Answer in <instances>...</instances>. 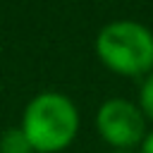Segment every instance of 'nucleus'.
<instances>
[{
    "label": "nucleus",
    "mask_w": 153,
    "mask_h": 153,
    "mask_svg": "<svg viewBox=\"0 0 153 153\" xmlns=\"http://www.w3.org/2000/svg\"><path fill=\"white\" fill-rule=\"evenodd\" d=\"M136 105H139L141 115L146 117V122H153V72H148V74L141 79Z\"/></svg>",
    "instance_id": "5"
},
{
    "label": "nucleus",
    "mask_w": 153,
    "mask_h": 153,
    "mask_svg": "<svg viewBox=\"0 0 153 153\" xmlns=\"http://www.w3.org/2000/svg\"><path fill=\"white\" fill-rule=\"evenodd\" d=\"M0 153H36V151L19 127H10L0 134Z\"/></svg>",
    "instance_id": "4"
},
{
    "label": "nucleus",
    "mask_w": 153,
    "mask_h": 153,
    "mask_svg": "<svg viewBox=\"0 0 153 153\" xmlns=\"http://www.w3.org/2000/svg\"><path fill=\"white\" fill-rule=\"evenodd\" d=\"M98 60L120 76H146L153 72V31L134 19L105 24L93 41Z\"/></svg>",
    "instance_id": "2"
},
{
    "label": "nucleus",
    "mask_w": 153,
    "mask_h": 153,
    "mask_svg": "<svg viewBox=\"0 0 153 153\" xmlns=\"http://www.w3.org/2000/svg\"><path fill=\"white\" fill-rule=\"evenodd\" d=\"M139 105L129 98H108L96 112V129L112 151H134L141 146L148 127Z\"/></svg>",
    "instance_id": "3"
},
{
    "label": "nucleus",
    "mask_w": 153,
    "mask_h": 153,
    "mask_svg": "<svg viewBox=\"0 0 153 153\" xmlns=\"http://www.w3.org/2000/svg\"><path fill=\"white\" fill-rule=\"evenodd\" d=\"M110 153H134V151H110Z\"/></svg>",
    "instance_id": "7"
},
{
    "label": "nucleus",
    "mask_w": 153,
    "mask_h": 153,
    "mask_svg": "<svg viewBox=\"0 0 153 153\" xmlns=\"http://www.w3.org/2000/svg\"><path fill=\"white\" fill-rule=\"evenodd\" d=\"M79 124V108L69 96L60 91H41L26 103L19 129L36 153H60L72 146Z\"/></svg>",
    "instance_id": "1"
},
{
    "label": "nucleus",
    "mask_w": 153,
    "mask_h": 153,
    "mask_svg": "<svg viewBox=\"0 0 153 153\" xmlns=\"http://www.w3.org/2000/svg\"><path fill=\"white\" fill-rule=\"evenodd\" d=\"M139 153H153V129L146 131V136H143V141L139 146Z\"/></svg>",
    "instance_id": "6"
}]
</instances>
